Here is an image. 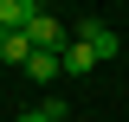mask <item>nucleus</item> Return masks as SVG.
I'll use <instances>...</instances> for the list:
<instances>
[{
    "instance_id": "nucleus-7",
    "label": "nucleus",
    "mask_w": 129,
    "mask_h": 122,
    "mask_svg": "<svg viewBox=\"0 0 129 122\" xmlns=\"http://www.w3.org/2000/svg\"><path fill=\"white\" fill-rule=\"evenodd\" d=\"M19 122H52V116H45V109H26V116H19Z\"/></svg>"
},
{
    "instance_id": "nucleus-2",
    "label": "nucleus",
    "mask_w": 129,
    "mask_h": 122,
    "mask_svg": "<svg viewBox=\"0 0 129 122\" xmlns=\"http://www.w3.org/2000/svg\"><path fill=\"white\" fill-rule=\"evenodd\" d=\"M71 39H84V45L97 51V64H110V58H116V32L103 26V19H71Z\"/></svg>"
},
{
    "instance_id": "nucleus-4",
    "label": "nucleus",
    "mask_w": 129,
    "mask_h": 122,
    "mask_svg": "<svg viewBox=\"0 0 129 122\" xmlns=\"http://www.w3.org/2000/svg\"><path fill=\"white\" fill-rule=\"evenodd\" d=\"M0 58L26 71V64H32V39H26V32H7V26H0Z\"/></svg>"
},
{
    "instance_id": "nucleus-5",
    "label": "nucleus",
    "mask_w": 129,
    "mask_h": 122,
    "mask_svg": "<svg viewBox=\"0 0 129 122\" xmlns=\"http://www.w3.org/2000/svg\"><path fill=\"white\" fill-rule=\"evenodd\" d=\"M58 64H64V77H84V71H97V51L84 45V39H71V45H64V58H58Z\"/></svg>"
},
{
    "instance_id": "nucleus-8",
    "label": "nucleus",
    "mask_w": 129,
    "mask_h": 122,
    "mask_svg": "<svg viewBox=\"0 0 129 122\" xmlns=\"http://www.w3.org/2000/svg\"><path fill=\"white\" fill-rule=\"evenodd\" d=\"M64 122H71V116H64Z\"/></svg>"
},
{
    "instance_id": "nucleus-1",
    "label": "nucleus",
    "mask_w": 129,
    "mask_h": 122,
    "mask_svg": "<svg viewBox=\"0 0 129 122\" xmlns=\"http://www.w3.org/2000/svg\"><path fill=\"white\" fill-rule=\"evenodd\" d=\"M26 39H32V51H52V58H64V45H71V32H64V19H58V13H39Z\"/></svg>"
},
{
    "instance_id": "nucleus-3",
    "label": "nucleus",
    "mask_w": 129,
    "mask_h": 122,
    "mask_svg": "<svg viewBox=\"0 0 129 122\" xmlns=\"http://www.w3.org/2000/svg\"><path fill=\"white\" fill-rule=\"evenodd\" d=\"M39 13H45L39 0H0V26H7V32H32Z\"/></svg>"
},
{
    "instance_id": "nucleus-6",
    "label": "nucleus",
    "mask_w": 129,
    "mask_h": 122,
    "mask_svg": "<svg viewBox=\"0 0 129 122\" xmlns=\"http://www.w3.org/2000/svg\"><path fill=\"white\" fill-rule=\"evenodd\" d=\"M58 71H64V64L52 58V51H32V64H26V77H39V84H52Z\"/></svg>"
}]
</instances>
